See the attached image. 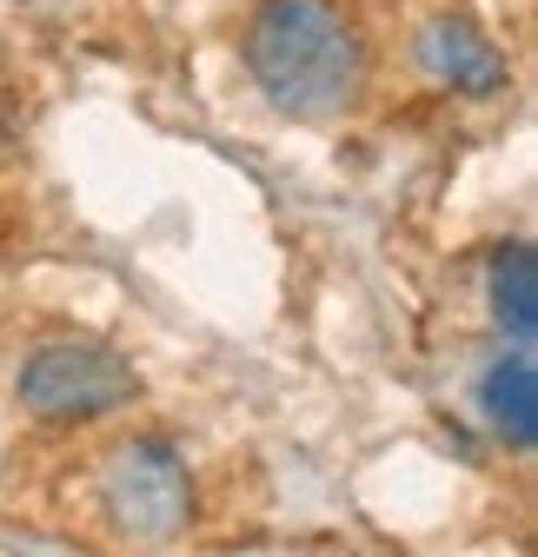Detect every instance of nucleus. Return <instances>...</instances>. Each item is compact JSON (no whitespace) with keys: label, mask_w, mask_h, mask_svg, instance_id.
<instances>
[{"label":"nucleus","mask_w":538,"mask_h":557,"mask_svg":"<svg viewBox=\"0 0 538 557\" xmlns=\"http://www.w3.org/2000/svg\"><path fill=\"white\" fill-rule=\"evenodd\" d=\"M240 60L259 100L286 120H340L366 100L372 47L340 0H259Z\"/></svg>","instance_id":"f257e3e1"},{"label":"nucleus","mask_w":538,"mask_h":557,"mask_svg":"<svg viewBox=\"0 0 538 557\" xmlns=\"http://www.w3.org/2000/svg\"><path fill=\"white\" fill-rule=\"evenodd\" d=\"M14 392L40 425H94V418H113L120 405H133L140 372L100 338H53L21 366Z\"/></svg>","instance_id":"f03ea898"},{"label":"nucleus","mask_w":538,"mask_h":557,"mask_svg":"<svg viewBox=\"0 0 538 557\" xmlns=\"http://www.w3.org/2000/svg\"><path fill=\"white\" fill-rule=\"evenodd\" d=\"M100 511L133 544H167L193 518V478L167 438H126L100 471Z\"/></svg>","instance_id":"7ed1b4c3"},{"label":"nucleus","mask_w":538,"mask_h":557,"mask_svg":"<svg viewBox=\"0 0 538 557\" xmlns=\"http://www.w3.org/2000/svg\"><path fill=\"white\" fill-rule=\"evenodd\" d=\"M419 66H426L432 87L465 94V100H492L512 81V66L492 47V34H479L473 21H452V14H439V21L419 27Z\"/></svg>","instance_id":"20e7f679"},{"label":"nucleus","mask_w":538,"mask_h":557,"mask_svg":"<svg viewBox=\"0 0 538 557\" xmlns=\"http://www.w3.org/2000/svg\"><path fill=\"white\" fill-rule=\"evenodd\" d=\"M479 411L486 425L512 445V451H531L538 445V372H531V352L512 345V359L486 366L479 379Z\"/></svg>","instance_id":"39448f33"},{"label":"nucleus","mask_w":538,"mask_h":557,"mask_svg":"<svg viewBox=\"0 0 538 557\" xmlns=\"http://www.w3.org/2000/svg\"><path fill=\"white\" fill-rule=\"evenodd\" d=\"M486 299H492V325L531 352V332H538V252L525 239L499 246L492 252V272H486Z\"/></svg>","instance_id":"423d86ee"}]
</instances>
